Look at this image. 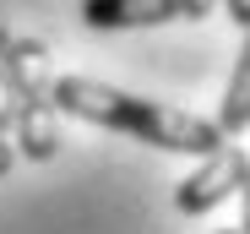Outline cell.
<instances>
[{
	"label": "cell",
	"instance_id": "cell-1",
	"mask_svg": "<svg viewBox=\"0 0 250 234\" xmlns=\"http://www.w3.org/2000/svg\"><path fill=\"white\" fill-rule=\"evenodd\" d=\"M55 109H60V114H76V120H87V126L131 131L136 142L163 147V152L212 158V152L229 147V136L218 131V120L185 114V109L158 104V98L120 93V87H109V82H93V76H55Z\"/></svg>",
	"mask_w": 250,
	"mask_h": 234
},
{
	"label": "cell",
	"instance_id": "cell-2",
	"mask_svg": "<svg viewBox=\"0 0 250 234\" xmlns=\"http://www.w3.org/2000/svg\"><path fill=\"white\" fill-rule=\"evenodd\" d=\"M17 55V152L33 164H49L60 131H55V71H49V49L38 38H17L11 44Z\"/></svg>",
	"mask_w": 250,
	"mask_h": 234
},
{
	"label": "cell",
	"instance_id": "cell-3",
	"mask_svg": "<svg viewBox=\"0 0 250 234\" xmlns=\"http://www.w3.org/2000/svg\"><path fill=\"white\" fill-rule=\"evenodd\" d=\"M245 180H250V158H245L239 147H223V152H212V158H201V169H196L190 180H180L174 207L190 213V218H201V213L223 207L229 196H239Z\"/></svg>",
	"mask_w": 250,
	"mask_h": 234
},
{
	"label": "cell",
	"instance_id": "cell-4",
	"mask_svg": "<svg viewBox=\"0 0 250 234\" xmlns=\"http://www.w3.org/2000/svg\"><path fill=\"white\" fill-rule=\"evenodd\" d=\"M82 22L98 33L163 27V22H180V0H82Z\"/></svg>",
	"mask_w": 250,
	"mask_h": 234
},
{
	"label": "cell",
	"instance_id": "cell-5",
	"mask_svg": "<svg viewBox=\"0 0 250 234\" xmlns=\"http://www.w3.org/2000/svg\"><path fill=\"white\" fill-rule=\"evenodd\" d=\"M245 126H250V33H245V44H239L229 93H223V109H218V131L223 136H239Z\"/></svg>",
	"mask_w": 250,
	"mask_h": 234
},
{
	"label": "cell",
	"instance_id": "cell-6",
	"mask_svg": "<svg viewBox=\"0 0 250 234\" xmlns=\"http://www.w3.org/2000/svg\"><path fill=\"white\" fill-rule=\"evenodd\" d=\"M17 38L0 27V136L17 131V55H11Z\"/></svg>",
	"mask_w": 250,
	"mask_h": 234
},
{
	"label": "cell",
	"instance_id": "cell-7",
	"mask_svg": "<svg viewBox=\"0 0 250 234\" xmlns=\"http://www.w3.org/2000/svg\"><path fill=\"white\" fill-rule=\"evenodd\" d=\"M212 6H218V0H180V17L185 22H201V17H212Z\"/></svg>",
	"mask_w": 250,
	"mask_h": 234
},
{
	"label": "cell",
	"instance_id": "cell-8",
	"mask_svg": "<svg viewBox=\"0 0 250 234\" xmlns=\"http://www.w3.org/2000/svg\"><path fill=\"white\" fill-rule=\"evenodd\" d=\"M223 6H229V17L239 22V33H250V0H223Z\"/></svg>",
	"mask_w": 250,
	"mask_h": 234
},
{
	"label": "cell",
	"instance_id": "cell-9",
	"mask_svg": "<svg viewBox=\"0 0 250 234\" xmlns=\"http://www.w3.org/2000/svg\"><path fill=\"white\" fill-rule=\"evenodd\" d=\"M11 164H17V152L6 147V136H0V180H6V174H11Z\"/></svg>",
	"mask_w": 250,
	"mask_h": 234
},
{
	"label": "cell",
	"instance_id": "cell-10",
	"mask_svg": "<svg viewBox=\"0 0 250 234\" xmlns=\"http://www.w3.org/2000/svg\"><path fill=\"white\" fill-rule=\"evenodd\" d=\"M239 207H245V223H239V229H245V234H250V180H245V185H239Z\"/></svg>",
	"mask_w": 250,
	"mask_h": 234
},
{
	"label": "cell",
	"instance_id": "cell-11",
	"mask_svg": "<svg viewBox=\"0 0 250 234\" xmlns=\"http://www.w3.org/2000/svg\"><path fill=\"white\" fill-rule=\"evenodd\" d=\"M223 234H245V229H223Z\"/></svg>",
	"mask_w": 250,
	"mask_h": 234
}]
</instances>
